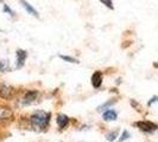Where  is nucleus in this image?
<instances>
[{"label": "nucleus", "instance_id": "obj_1", "mask_svg": "<svg viewBox=\"0 0 158 142\" xmlns=\"http://www.w3.org/2000/svg\"><path fill=\"white\" fill-rule=\"evenodd\" d=\"M50 121H51V112L45 110L33 111L30 115V117H29L30 127L36 132L47 130L49 126H50Z\"/></svg>", "mask_w": 158, "mask_h": 142}, {"label": "nucleus", "instance_id": "obj_2", "mask_svg": "<svg viewBox=\"0 0 158 142\" xmlns=\"http://www.w3.org/2000/svg\"><path fill=\"white\" fill-rule=\"evenodd\" d=\"M40 91L36 90V89H27L25 93H24L23 97L20 100L22 105L24 107H27V105H31L33 103L37 102V100L40 98Z\"/></svg>", "mask_w": 158, "mask_h": 142}, {"label": "nucleus", "instance_id": "obj_3", "mask_svg": "<svg viewBox=\"0 0 158 142\" xmlns=\"http://www.w3.org/2000/svg\"><path fill=\"white\" fill-rule=\"evenodd\" d=\"M135 128H138L139 130H142L145 134H153L158 129V126L152 122V121H148V120H143V121H137L133 123Z\"/></svg>", "mask_w": 158, "mask_h": 142}, {"label": "nucleus", "instance_id": "obj_4", "mask_svg": "<svg viewBox=\"0 0 158 142\" xmlns=\"http://www.w3.org/2000/svg\"><path fill=\"white\" fill-rule=\"evenodd\" d=\"M17 95V89L8 84H1L0 85V100L2 101H11Z\"/></svg>", "mask_w": 158, "mask_h": 142}, {"label": "nucleus", "instance_id": "obj_5", "mask_svg": "<svg viewBox=\"0 0 158 142\" xmlns=\"http://www.w3.org/2000/svg\"><path fill=\"white\" fill-rule=\"evenodd\" d=\"M13 109L6 105V104H0V123L2 122H6V121H11L13 118Z\"/></svg>", "mask_w": 158, "mask_h": 142}, {"label": "nucleus", "instance_id": "obj_6", "mask_svg": "<svg viewBox=\"0 0 158 142\" xmlns=\"http://www.w3.org/2000/svg\"><path fill=\"white\" fill-rule=\"evenodd\" d=\"M27 58V52L23 49H18L16 51V69H22L25 65V61Z\"/></svg>", "mask_w": 158, "mask_h": 142}, {"label": "nucleus", "instance_id": "obj_7", "mask_svg": "<svg viewBox=\"0 0 158 142\" xmlns=\"http://www.w3.org/2000/svg\"><path fill=\"white\" fill-rule=\"evenodd\" d=\"M56 123H57V127L60 130H64L70 124V117L67 116L65 114H58L56 116Z\"/></svg>", "mask_w": 158, "mask_h": 142}, {"label": "nucleus", "instance_id": "obj_8", "mask_svg": "<svg viewBox=\"0 0 158 142\" xmlns=\"http://www.w3.org/2000/svg\"><path fill=\"white\" fill-rule=\"evenodd\" d=\"M102 82H103V73L102 71L98 70L95 71L94 73L90 77V83L94 89H99V88L102 85Z\"/></svg>", "mask_w": 158, "mask_h": 142}, {"label": "nucleus", "instance_id": "obj_9", "mask_svg": "<svg viewBox=\"0 0 158 142\" xmlns=\"http://www.w3.org/2000/svg\"><path fill=\"white\" fill-rule=\"evenodd\" d=\"M102 120L105 122H114L118 120V112L114 109H107L103 111L102 114Z\"/></svg>", "mask_w": 158, "mask_h": 142}, {"label": "nucleus", "instance_id": "obj_10", "mask_svg": "<svg viewBox=\"0 0 158 142\" xmlns=\"http://www.w3.org/2000/svg\"><path fill=\"white\" fill-rule=\"evenodd\" d=\"M20 4H22V6L25 8V11H26L29 14L36 17V18H40V13H38V11L33 7L32 5H30V4H29L26 0H20Z\"/></svg>", "mask_w": 158, "mask_h": 142}, {"label": "nucleus", "instance_id": "obj_11", "mask_svg": "<svg viewBox=\"0 0 158 142\" xmlns=\"http://www.w3.org/2000/svg\"><path fill=\"white\" fill-rule=\"evenodd\" d=\"M115 103H117V100H115V98L108 100V101H106L105 103H102L101 105H99L96 110L99 111V112H101V111H105V110H107V109H111V107L112 105H114Z\"/></svg>", "mask_w": 158, "mask_h": 142}, {"label": "nucleus", "instance_id": "obj_12", "mask_svg": "<svg viewBox=\"0 0 158 142\" xmlns=\"http://www.w3.org/2000/svg\"><path fill=\"white\" fill-rule=\"evenodd\" d=\"M11 70L10 68V62L7 59H1L0 61V72H7Z\"/></svg>", "mask_w": 158, "mask_h": 142}, {"label": "nucleus", "instance_id": "obj_13", "mask_svg": "<svg viewBox=\"0 0 158 142\" xmlns=\"http://www.w3.org/2000/svg\"><path fill=\"white\" fill-rule=\"evenodd\" d=\"M58 58H61L62 61L64 62H68V63H74V64H79V59H76V58H74V57H71V56H64V55H60L58 56Z\"/></svg>", "mask_w": 158, "mask_h": 142}, {"label": "nucleus", "instance_id": "obj_14", "mask_svg": "<svg viewBox=\"0 0 158 142\" xmlns=\"http://www.w3.org/2000/svg\"><path fill=\"white\" fill-rule=\"evenodd\" d=\"M119 135V132L118 130H113V132H110L108 134H106V140L110 142H113L117 140V137H118Z\"/></svg>", "mask_w": 158, "mask_h": 142}, {"label": "nucleus", "instance_id": "obj_15", "mask_svg": "<svg viewBox=\"0 0 158 142\" xmlns=\"http://www.w3.org/2000/svg\"><path fill=\"white\" fill-rule=\"evenodd\" d=\"M118 137H119L118 142H124V141H126V140H128V139L131 137V134H130V132H127V130H123L121 135L118 136Z\"/></svg>", "mask_w": 158, "mask_h": 142}, {"label": "nucleus", "instance_id": "obj_16", "mask_svg": "<svg viewBox=\"0 0 158 142\" xmlns=\"http://www.w3.org/2000/svg\"><path fill=\"white\" fill-rule=\"evenodd\" d=\"M2 11H4L5 13L10 14L11 17H15V12H13V10L7 4H5V5H4V7H2Z\"/></svg>", "mask_w": 158, "mask_h": 142}, {"label": "nucleus", "instance_id": "obj_17", "mask_svg": "<svg viewBox=\"0 0 158 142\" xmlns=\"http://www.w3.org/2000/svg\"><path fill=\"white\" fill-rule=\"evenodd\" d=\"M100 2L103 4L107 8H111V10H114V6H113V1L112 0H100Z\"/></svg>", "mask_w": 158, "mask_h": 142}, {"label": "nucleus", "instance_id": "obj_18", "mask_svg": "<svg viewBox=\"0 0 158 142\" xmlns=\"http://www.w3.org/2000/svg\"><path fill=\"white\" fill-rule=\"evenodd\" d=\"M130 103H131V105H132L133 108H135V110H137V111L140 110V105H139L138 103L135 102V100H131V101H130Z\"/></svg>", "mask_w": 158, "mask_h": 142}, {"label": "nucleus", "instance_id": "obj_19", "mask_svg": "<svg viewBox=\"0 0 158 142\" xmlns=\"http://www.w3.org/2000/svg\"><path fill=\"white\" fill-rule=\"evenodd\" d=\"M157 101H158V96H156V95H155V96H152V98H151L150 101L148 102V105H149V107H151L153 103H156Z\"/></svg>", "mask_w": 158, "mask_h": 142}, {"label": "nucleus", "instance_id": "obj_20", "mask_svg": "<svg viewBox=\"0 0 158 142\" xmlns=\"http://www.w3.org/2000/svg\"><path fill=\"white\" fill-rule=\"evenodd\" d=\"M2 32H4V30H1V29H0V33H2Z\"/></svg>", "mask_w": 158, "mask_h": 142}, {"label": "nucleus", "instance_id": "obj_21", "mask_svg": "<svg viewBox=\"0 0 158 142\" xmlns=\"http://www.w3.org/2000/svg\"><path fill=\"white\" fill-rule=\"evenodd\" d=\"M0 2H4V0H0Z\"/></svg>", "mask_w": 158, "mask_h": 142}]
</instances>
